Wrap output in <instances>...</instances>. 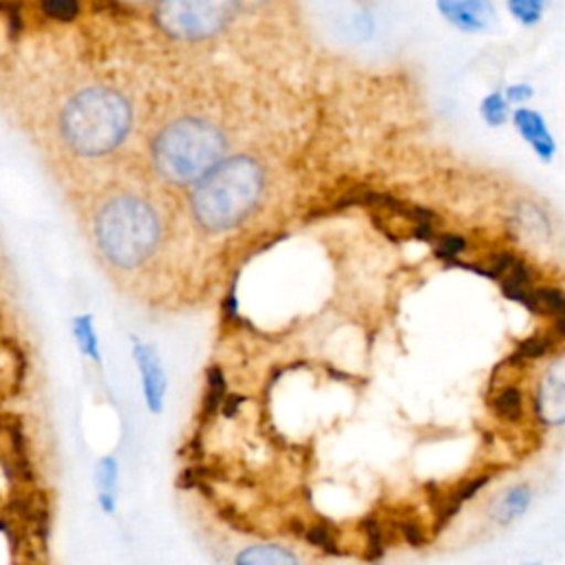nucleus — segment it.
<instances>
[{
	"instance_id": "nucleus-1",
	"label": "nucleus",
	"mask_w": 565,
	"mask_h": 565,
	"mask_svg": "<svg viewBox=\"0 0 565 565\" xmlns=\"http://www.w3.org/2000/svg\"><path fill=\"white\" fill-rule=\"evenodd\" d=\"M130 121V104L121 93L108 86H86L62 104L57 135L73 154L102 157L126 139Z\"/></svg>"
},
{
	"instance_id": "nucleus-2",
	"label": "nucleus",
	"mask_w": 565,
	"mask_h": 565,
	"mask_svg": "<svg viewBox=\"0 0 565 565\" xmlns=\"http://www.w3.org/2000/svg\"><path fill=\"white\" fill-rule=\"evenodd\" d=\"M263 181L260 163L247 154L218 161L192 190L190 205L196 223L207 232L238 225L256 207Z\"/></svg>"
},
{
	"instance_id": "nucleus-3",
	"label": "nucleus",
	"mask_w": 565,
	"mask_h": 565,
	"mask_svg": "<svg viewBox=\"0 0 565 565\" xmlns=\"http://www.w3.org/2000/svg\"><path fill=\"white\" fill-rule=\"evenodd\" d=\"M159 216L135 194H117L93 216V238L99 254L117 269H135L159 245Z\"/></svg>"
},
{
	"instance_id": "nucleus-4",
	"label": "nucleus",
	"mask_w": 565,
	"mask_h": 565,
	"mask_svg": "<svg viewBox=\"0 0 565 565\" xmlns=\"http://www.w3.org/2000/svg\"><path fill=\"white\" fill-rule=\"evenodd\" d=\"M225 139L216 126L196 117L168 124L152 143L157 172L177 185L196 183L223 157Z\"/></svg>"
},
{
	"instance_id": "nucleus-5",
	"label": "nucleus",
	"mask_w": 565,
	"mask_h": 565,
	"mask_svg": "<svg viewBox=\"0 0 565 565\" xmlns=\"http://www.w3.org/2000/svg\"><path fill=\"white\" fill-rule=\"evenodd\" d=\"M236 0H159L154 20L177 40H205L216 35L234 15Z\"/></svg>"
},
{
	"instance_id": "nucleus-6",
	"label": "nucleus",
	"mask_w": 565,
	"mask_h": 565,
	"mask_svg": "<svg viewBox=\"0 0 565 565\" xmlns=\"http://www.w3.org/2000/svg\"><path fill=\"white\" fill-rule=\"evenodd\" d=\"M132 360L139 373L141 395L148 413L161 415L168 395V375L159 358V351L148 342L132 340Z\"/></svg>"
},
{
	"instance_id": "nucleus-7",
	"label": "nucleus",
	"mask_w": 565,
	"mask_h": 565,
	"mask_svg": "<svg viewBox=\"0 0 565 565\" xmlns=\"http://www.w3.org/2000/svg\"><path fill=\"white\" fill-rule=\"evenodd\" d=\"M439 13L459 31H488L497 20L492 0H437Z\"/></svg>"
},
{
	"instance_id": "nucleus-8",
	"label": "nucleus",
	"mask_w": 565,
	"mask_h": 565,
	"mask_svg": "<svg viewBox=\"0 0 565 565\" xmlns=\"http://www.w3.org/2000/svg\"><path fill=\"white\" fill-rule=\"evenodd\" d=\"M512 119H514L519 135L536 152V157L545 163L552 161L556 154V141H554L545 119L541 117V113H536L532 108H516L512 113Z\"/></svg>"
},
{
	"instance_id": "nucleus-9",
	"label": "nucleus",
	"mask_w": 565,
	"mask_h": 565,
	"mask_svg": "<svg viewBox=\"0 0 565 565\" xmlns=\"http://www.w3.org/2000/svg\"><path fill=\"white\" fill-rule=\"evenodd\" d=\"M534 413L545 426H561L565 419V388H563V375L556 366L545 375L536 391Z\"/></svg>"
},
{
	"instance_id": "nucleus-10",
	"label": "nucleus",
	"mask_w": 565,
	"mask_h": 565,
	"mask_svg": "<svg viewBox=\"0 0 565 565\" xmlns=\"http://www.w3.org/2000/svg\"><path fill=\"white\" fill-rule=\"evenodd\" d=\"M532 486L525 483V481H519V483H512L508 486L503 492H499V497L492 501V508H490V519L494 525L499 527H508L512 525L514 521H519L527 508L532 505Z\"/></svg>"
},
{
	"instance_id": "nucleus-11",
	"label": "nucleus",
	"mask_w": 565,
	"mask_h": 565,
	"mask_svg": "<svg viewBox=\"0 0 565 565\" xmlns=\"http://www.w3.org/2000/svg\"><path fill=\"white\" fill-rule=\"evenodd\" d=\"M358 532L362 536V561L371 565L380 563L393 543V532L388 530L386 521L377 512H369L358 521Z\"/></svg>"
},
{
	"instance_id": "nucleus-12",
	"label": "nucleus",
	"mask_w": 565,
	"mask_h": 565,
	"mask_svg": "<svg viewBox=\"0 0 565 565\" xmlns=\"http://www.w3.org/2000/svg\"><path fill=\"white\" fill-rule=\"evenodd\" d=\"M232 565H302V561L291 547L274 541H263L243 545L234 554Z\"/></svg>"
},
{
	"instance_id": "nucleus-13",
	"label": "nucleus",
	"mask_w": 565,
	"mask_h": 565,
	"mask_svg": "<svg viewBox=\"0 0 565 565\" xmlns=\"http://www.w3.org/2000/svg\"><path fill=\"white\" fill-rule=\"evenodd\" d=\"M490 411L503 424H521L525 419V395L516 384H499L490 388Z\"/></svg>"
},
{
	"instance_id": "nucleus-14",
	"label": "nucleus",
	"mask_w": 565,
	"mask_h": 565,
	"mask_svg": "<svg viewBox=\"0 0 565 565\" xmlns=\"http://www.w3.org/2000/svg\"><path fill=\"white\" fill-rule=\"evenodd\" d=\"M95 486L97 505L104 514L113 516L117 512V490H119V461L115 455H104L95 463Z\"/></svg>"
},
{
	"instance_id": "nucleus-15",
	"label": "nucleus",
	"mask_w": 565,
	"mask_h": 565,
	"mask_svg": "<svg viewBox=\"0 0 565 565\" xmlns=\"http://www.w3.org/2000/svg\"><path fill=\"white\" fill-rule=\"evenodd\" d=\"M388 530L393 534H397L408 547L413 550H422L430 543V534L424 525V521L411 512V510H395V512H388V516L384 519Z\"/></svg>"
},
{
	"instance_id": "nucleus-16",
	"label": "nucleus",
	"mask_w": 565,
	"mask_h": 565,
	"mask_svg": "<svg viewBox=\"0 0 565 565\" xmlns=\"http://www.w3.org/2000/svg\"><path fill=\"white\" fill-rule=\"evenodd\" d=\"M300 539L311 545L313 550H318L320 554L324 556H333V558H340L344 556V545L338 536V530L327 521V519H316V521H305V527H302V534Z\"/></svg>"
},
{
	"instance_id": "nucleus-17",
	"label": "nucleus",
	"mask_w": 565,
	"mask_h": 565,
	"mask_svg": "<svg viewBox=\"0 0 565 565\" xmlns=\"http://www.w3.org/2000/svg\"><path fill=\"white\" fill-rule=\"evenodd\" d=\"M230 393L227 388V380L221 366H210L205 371V388H203V397H201V411H199V424H210L212 417L218 413L221 402L225 399V395Z\"/></svg>"
},
{
	"instance_id": "nucleus-18",
	"label": "nucleus",
	"mask_w": 565,
	"mask_h": 565,
	"mask_svg": "<svg viewBox=\"0 0 565 565\" xmlns=\"http://www.w3.org/2000/svg\"><path fill=\"white\" fill-rule=\"evenodd\" d=\"M530 311L534 313H541V316H554L556 320L563 318V309H565V302H563V294L558 289H552V287H543V289H534L530 287L521 300Z\"/></svg>"
},
{
	"instance_id": "nucleus-19",
	"label": "nucleus",
	"mask_w": 565,
	"mask_h": 565,
	"mask_svg": "<svg viewBox=\"0 0 565 565\" xmlns=\"http://www.w3.org/2000/svg\"><path fill=\"white\" fill-rule=\"evenodd\" d=\"M73 333H75V342L79 347V351L93 360V362H102V353H99V340L93 327V318L90 316H77L73 320Z\"/></svg>"
},
{
	"instance_id": "nucleus-20",
	"label": "nucleus",
	"mask_w": 565,
	"mask_h": 565,
	"mask_svg": "<svg viewBox=\"0 0 565 565\" xmlns=\"http://www.w3.org/2000/svg\"><path fill=\"white\" fill-rule=\"evenodd\" d=\"M550 349H552L550 335H532V338L521 340V342L516 344L514 353H512L505 362L512 364V366H519V364H525V362H532V360L543 358Z\"/></svg>"
},
{
	"instance_id": "nucleus-21",
	"label": "nucleus",
	"mask_w": 565,
	"mask_h": 565,
	"mask_svg": "<svg viewBox=\"0 0 565 565\" xmlns=\"http://www.w3.org/2000/svg\"><path fill=\"white\" fill-rule=\"evenodd\" d=\"M547 2L550 0H508V9L521 24L532 26L543 18Z\"/></svg>"
},
{
	"instance_id": "nucleus-22",
	"label": "nucleus",
	"mask_w": 565,
	"mask_h": 565,
	"mask_svg": "<svg viewBox=\"0 0 565 565\" xmlns=\"http://www.w3.org/2000/svg\"><path fill=\"white\" fill-rule=\"evenodd\" d=\"M508 106L510 104L505 102V97L501 93H490L483 97L479 110H481L483 121L494 128V126H501L508 121Z\"/></svg>"
},
{
	"instance_id": "nucleus-23",
	"label": "nucleus",
	"mask_w": 565,
	"mask_h": 565,
	"mask_svg": "<svg viewBox=\"0 0 565 565\" xmlns=\"http://www.w3.org/2000/svg\"><path fill=\"white\" fill-rule=\"evenodd\" d=\"M466 249V241L457 234H441L437 238V256L439 258H455Z\"/></svg>"
},
{
	"instance_id": "nucleus-24",
	"label": "nucleus",
	"mask_w": 565,
	"mask_h": 565,
	"mask_svg": "<svg viewBox=\"0 0 565 565\" xmlns=\"http://www.w3.org/2000/svg\"><path fill=\"white\" fill-rule=\"evenodd\" d=\"M245 404V397L243 395H238V393H227L225 395V399L221 402V408H218V413L223 415V417H236L238 415V411H241V406Z\"/></svg>"
},
{
	"instance_id": "nucleus-25",
	"label": "nucleus",
	"mask_w": 565,
	"mask_h": 565,
	"mask_svg": "<svg viewBox=\"0 0 565 565\" xmlns=\"http://www.w3.org/2000/svg\"><path fill=\"white\" fill-rule=\"evenodd\" d=\"M532 93H534L532 86H527V84H514V86H510V88L505 90V102H508V104H512V102L516 104V102L527 99Z\"/></svg>"
},
{
	"instance_id": "nucleus-26",
	"label": "nucleus",
	"mask_w": 565,
	"mask_h": 565,
	"mask_svg": "<svg viewBox=\"0 0 565 565\" xmlns=\"http://www.w3.org/2000/svg\"><path fill=\"white\" fill-rule=\"evenodd\" d=\"M245 2H247V4H258V2H263V0H236V7H238V4H245Z\"/></svg>"
},
{
	"instance_id": "nucleus-27",
	"label": "nucleus",
	"mask_w": 565,
	"mask_h": 565,
	"mask_svg": "<svg viewBox=\"0 0 565 565\" xmlns=\"http://www.w3.org/2000/svg\"><path fill=\"white\" fill-rule=\"evenodd\" d=\"M523 565H543V563H523Z\"/></svg>"
}]
</instances>
